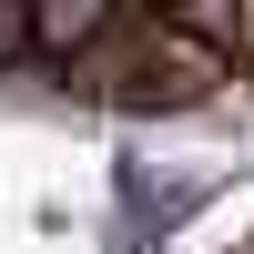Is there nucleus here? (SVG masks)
I'll list each match as a JSON object with an SVG mask.
<instances>
[{
    "label": "nucleus",
    "mask_w": 254,
    "mask_h": 254,
    "mask_svg": "<svg viewBox=\"0 0 254 254\" xmlns=\"http://www.w3.org/2000/svg\"><path fill=\"white\" fill-rule=\"evenodd\" d=\"M214 81H234V71H224L193 31H173V20L153 10V51H142V71H132V92H122V102H132V112H183V102H203Z\"/></svg>",
    "instance_id": "nucleus-1"
},
{
    "label": "nucleus",
    "mask_w": 254,
    "mask_h": 254,
    "mask_svg": "<svg viewBox=\"0 0 254 254\" xmlns=\"http://www.w3.org/2000/svg\"><path fill=\"white\" fill-rule=\"evenodd\" d=\"M112 31H122V10H112V0H41V10H31V61L81 71V61H92Z\"/></svg>",
    "instance_id": "nucleus-2"
},
{
    "label": "nucleus",
    "mask_w": 254,
    "mask_h": 254,
    "mask_svg": "<svg viewBox=\"0 0 254 254\" xmlns=\"http://www.w3.org/2000/svg\"><path fill=\"white\" fill-rule=\"evenodd\" d=\"M20 51H31V20H20V10H0V71H10Z\"/></svg>",
    "instance_id": "nucleus-3"
}]
</instances>
